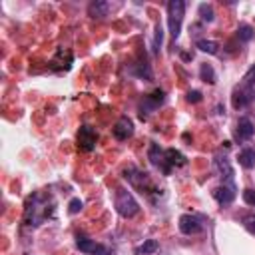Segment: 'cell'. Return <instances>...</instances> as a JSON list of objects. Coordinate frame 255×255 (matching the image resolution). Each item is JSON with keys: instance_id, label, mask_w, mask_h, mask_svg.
Listing matches in <instances>:
<instances>
[{"instance_id": "obj_1", "label": "cell", "mask_w": 255, "mask_h": 255, "mask_svg": "<svg viewBox=\"0 0 255 255\" xmlns=\"http://www.w3.org/2000/svg\"><path fill=\"white\" fill-rule=\"evenodd\" d=\"M54 211H56V199L50 193L44 191L32 193L24 205V223L28 227H38L46 219H50Z\"/></svg>"}, {"instance_id": "obj_2", "label": "cell", "mask_w": 255, "mask_h": 255, "mask_svg": "<svg viewBox=\"0 0 255 255\" xmlns=\"http://www.w3.org/2000/svg\"><path fill=\"white\" fill-rule=\"evenodd\" d=\"M148 160L164 176H172V172H176V170H180V168H184L188 164V158L182 152H178L176 148L164 150V148H160V144H150Z\"/></svg>"}, {"instance_id": "obj_3", "label": "cell", "mask_w": 255, "mask_h": 255, "mask_svg": "<svg viewBox=\"0 0 255 255\" xmlns=\"http://www.w3.org/2000/svg\"><path fill=\"white\" fill-rule=\"evenodd\" d=\"M122 176L130 182V186L132 188H136L142 195H146L148 199H152V201H156V197H160V188L154 184V180H152V176L148 174V172H142V170H138L136 166H128V168H124L122 170Z\"/></svg>"}, {"instance_id": "obj_4", "label": "cell", "mask_w": 255, "mask_h": 255, "mask_svg": "<svg viewBox=\"0 0 255 255\" xmlns=\"http://www.w3.org/2000/svg\"><path fill=\"white\" fill-rule=\"evenodd\" d=\"M114 207H116V211H118L122 217H126V219L138 215V211H140V203L136 201V197H134L130 191H128L126 188H118V190H116Z\"/></svg>"}, {"instance_id": "obj_5", "label": "cell", "mask_w": 255, "mask_h": 255, "mask_svg": "<svg viewBox=\"0 0 255 255\" xmlns=\"http://www.w3.org/2000/svg\"><path fill=\"white\" fill-rule=\"evenodd\" d=\"M184 14H186V2L184 0H170L168 2V26H170V36L176 42L182 32L184 24Z\"/></svg>"}, {"instance_id": "obj_6", "label": "cell", "mask_w": 255, "mask_h": 255, "mask_svg": "<svg viewBox=\"0 0 255 255\" xmlns=\"http://www.w3.org/2000/svg\"><path fill=\"white\" fill-rule=\"evenodd\" d=\"M166 102V92L164 90H160V88H156L154 92H150V94H146L144 98H142V102L138 104V112H140V116H142V120H146L148 116H152L162 104Z\"/></svg>"}, {"instance_id": "obj_7", "label": "cell", "mask_w": 255, "mask_h": 255, "mask_svg": "<svg viewBox=\"0 0 255 255\" xmlns=\"http://www.w3.org/2000/svg\"><path fill=\"white\" fill-rule=\"evenodd\" d=\"M253 100H255V88L249 86V84H245V82H239V84L233 88V92H231V106H233L235 110L247 108Z\"/></svg>"}, {"instance_id": "obj_8", "label": "cell", "mask_w": 255, "mask_h": 255, "mask_svg": "<svg viewBox=\"0 0 255 255\" xmlns=\"http://www.w3.org/2000/svg\"><path fill=\"white\" fill-rule=\"evenodd\" d=\"M74 64V54L68 48H58L50 60V70L54 72H68Z\"/></svg>"}, {"instance_id": "obj_9", "label": "cell", "mask_w": 255, "mask_h": 255, "mask_svg": "<svg viewBox=\"0 0 255 255\" xmlns=\"http://www.w3.org/2000/svg\"><path fill=\"white\" fill-rule=\"evenodd\" d=\"M76 142H78V148L82 152H92L96 148V142H98V132L92 126H82L76 134Z\"/></svg>"}, {"instance_id": "obj_10", "label": "cell", "mask_w": 255, "mask_h": 255, "mask_svg": "<svg viewBox=\"0 0 255 255\" xmlns=\"http://www.w3.org/2000/svg\"><path fill=\"white\" fill-rule=\"evenodd\" d=\"M213 172L223 180V184H231V186H235L233 184V168H231V162L227 160V156L223 154H217L215 158H213Z\"/></svg>"}, {"instance_id": "obj_11", "label": "cell", "mask_w": 255, "mask_h": 255, "mask_svg": "<svg viewBox=\"0 0 255 255\" xmlns=\"http://www.w3.org/2000/svg\"><path fill=\"white\" fill-rule=\"evenodd\" d=\"M205 229L203 221L197 217V215H191V213H184L180 217V231L184 235H197Z\"/></svg>"}, {"instance_id": "obj_12", "label": "cell", "mask_w": 255, "mask_h": 255, "mask_svg": "<svg viewBox=\"0 0 255 255\" xmlns=\"http://www.w3.org/2000/svg\"><path fill=\"white\" fill-rule=\"evenodd\" d=\"M112 134H114V138L120 140V142H124V140H128V138H132V134H134V122L128 118V116H122V118L114 124Z\"/></svg>"}, {"instance_id": "obj_13", "label": "cell", "mask_w": 255, "mask_h": 255, "mask_svg": "<svg viewBox=\"0 0 255 255\" xmlns=\"http://www.w3.org/2000/svg\"><path fill=\"white\" fill-rule=\"evenodd\" d=\"M211 195H213V199H215L219 205L227 207V205L233 203V199H235L237 193H235V186H231V184H221V186L213 188Z\"/></svg>"}, {"instance_id": "obj_14", "label": "cell", "mask_w": 255, "mask_h": 255, "mask_svg": "<svg viewBox=\"0 0 255 255\" xmlns=\"http://www.w3.org/2000/svg\"><path fill=\"white\" fill-rule=\"evenodd\" d=\"M253 136H255V126H253V122H251L249 118H239V120H237V126H235L233 138H235L239 144H243V142H249Z\"/></svg>"}, {"instance_id": "obj_15", "label": "cell", "mask_w": 255, "mask_h": 255, "mask_svg": "<svg viewBox=\"0 0 255 255\" xmlns=\"http://www.w3.org/2000/svg\"><path fill=\"white\" fill-rule=\"evenodd\" d=\"M110 8H112V4L106 2V0H94V2L88 4V16L94 20H102L110 14Z\"/></svg>"}, {"instance_id": "obj_16", "label": "cell", "mask_w": 255, "mask_h": 255, "mask_svg": "<svg viewBox=\"0 0 255 255\" xmlns=\"http://www.w3.org/2000/svg\"><path fill=\"white\" fill-rule=\"evenodd\" d=\"M237 162L243 170H253L255 168V150L253 148H245L237 154Z\"/></svg>"}, {"instance_id": "obj_17", "label": "cell", "mask_w": 255, "mask_h": 255, "mask_svg": "<svg viewBox=\"0 0 255 255\" xmlns=\"http://www.w3.org/2000/svg\"><path fill=\"white\" fill-rule=\"evenodd\" d=\"M76 247H78L82 253H86V255H94V253L98 251L100 243H96L94 239H88V237H78V239H76Z\"/></svg>"}, {"instance_id": "obj_18", "label": "cell", "mask_w": 255, "mask_h": 255, "mask_svg": "<svg viewBox=\"0 0 255 255\" xmlns=\"http://www.w3.org/2000/svg\"><path fill=\"white\" fill-rule=\"evenodd\" d=\"M195 46L201 50V52H205V54H209V56H215V54H219V44L215 42V40H197L195 42Z\"/></svg>"}, {"instance_id": "obj_19", "label": "cell", "mask_w": 255, "mask_h": 255, "mask_svg": "<svg viewBox=\"0 0 255 255\" xmlns=\"http://www.w3.org/2000/svg\"><path fill=\"white\" fill-rule=\"evenodd\" d=\"M132 74L138 76V78H142V80H152V68H150L148 62H138V64H134Z\"/></svg>"}, {"instance_id": "obj_20", "label": "cell", "mask_w": 255, "mask_h": 255, "mask_svg": "<svg viewBox=\"0 0 255 255\" xmlns=\"http://www.w3.org/2000/svg\"><path fill=\"white\" fill-rule=\"evenodd\" d=\"M199 78H201L203 82H207V84H215V82H217L215 70H213V66H211V64H207V62L199 66Z\"/></svg>"}, {"instance_id": "obj_21", "label": "cell", "mask_w": 255, "mask_h": 255, "mask_svg": "<svg viewBox=\"0 0 255 255\" xmlns=\"http://www.w3.org/2000/svg\"><path fill=\"white\" fill-rule=\"evenodd\" d=\"M160 247V243L156 239H146L140 247H136V255H150V253H156Z\"/></svg>"}, {"instance_id": "obj_22", "label": "cell", "mask_w": 255, "mask_h": 255, "mask_svg": "<svg viewBox=\"0 0 255 255\" xmlns=\"http://www.w3.org/2000/svg\"><path fill=\"white\" fill-rule=\"evenodd\" d=\"M197 14H199V18H201V22H213L215 20V12H213V6L211 4H199V8H197Z\"/></svg>"}, {"instance_id": "obj_23", "label": "cell", "mask_w": 255, "mask_h": 255, "mask_svg": "<svg viewBox=\"0 0 255 255\" xmlns=\"http://www.w3.org/2000/svg\"><path fill=\"white\" fill-rule=\"evenodd\" d=\"M253 36H255L253 26H249V24H239V28H237V40H239V42H249Z\"/></svg>"}, {"instance_id": "obj_24", "label": "cell", "mask_w": 255, "mask_h": 255, "mask_svg": "<svg viewBox=\"0 0 255 255\" xmlns=\"http://www.w3.org/2000/svg\"><path fill=\"white\" fill-rule=\"evenodd\" d=\"M162 42H164V28L158 24V26H156V36H154V52H156V54L160 52Z\"/></svg>"}, {"instance_id": "obj_25", "label": "cell", "mask_w": 255, "mask_h": 255, "mask_svg": "<svg viewBox=\"0 0 255 255\" xmlns=\"http://www.w3.org/2000/svg\"><path fill=\"white\" fill-rule=\"evenodd\" d=\"M82 207H84V201H82L80 197H74V199H70V203H68V211H70L72 215L80 213V211H82Z\"/></svg>"}, {"instance_id": "obj_26", "label": "cell", "mask_w": 255, "mask_h": 255, "mask_svg": "<svg viewBox=\"0 0 255 255\" xmlns=\"http://www.w3.org/2000/svg\"><path fill=\"white\" fill-rule=\"evenodd\" d=\"M243 201H245L247 205L255 207V190H251V188L243 190Z\"/></svg>"}, {"instance_id": "obj_27", "label": "cell", "mask_w": 255, "mask_h": 255, "mask_svg": "<svg viewBox=\"0 0 255 255\" xmlns=\"http://www.w3.org/2000/svg\"><path fill=\"white\" fill-rule=\"evenodd\" d=\"M243 227H245L251 235H255V215H245V217H243Z\"/></svg>"}, {"instance_id": "obj_28", "label": "cell", "mask_w": 255, "mask_h": 255, "mask_svg": "<svg viewBox=\"0 0 255 255\" xmlns=\"http://www.w3.org/2000/svg\"><path fill=\"white\" fill-rule=\"evenodd\" d=\"M201 98H203V96H201L199 90H190L188 96H186V100H188L190 104H197V102H201Z\"/></svg>"}, {"instance_id": "obj_29", "label": "cell", "mask_w": 255, "mask_h": 255, "mask_svg": "<svg viewBox=\"0 0 255 255\" xmlns=\"http://www.w3.org/2000/svg\"><path fill=\"white\" fill-rule=\"evenodd\" d=\"M94 255H112V251H110L106 245H100V247H98V251H96Z\"/></svg>"}]
</instances>
